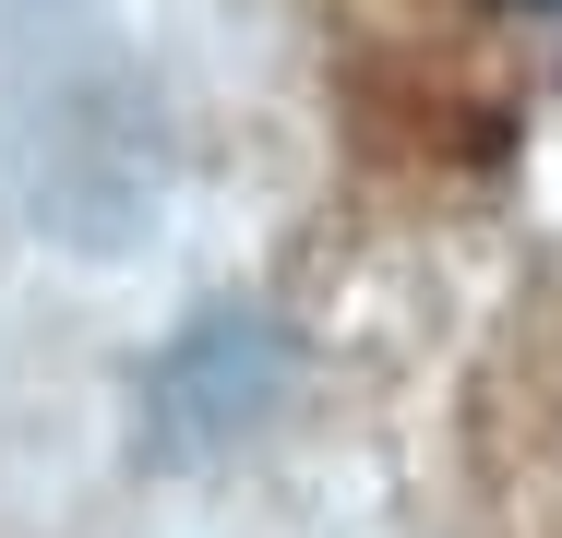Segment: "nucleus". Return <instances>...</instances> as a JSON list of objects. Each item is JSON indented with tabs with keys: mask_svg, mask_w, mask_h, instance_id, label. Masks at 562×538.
I'll return each instance as SVG.
<instances>
[{
	"mask_svg": "<svg viewBox=\"0 0 562 538\" xmlns=\"http://www.w3.org/2000/svg\"><path fill=\"white\" fill-rule=\"evenodd\" d=\"M515 12H562V0H515Z\"/></svg>",
	"mask_w": 562,
	"mask_h": 538,
	"instance_id": "nucleus-2",
	"label": "nucleus"
},
{
	"mask_svg": "<svg viewBox=\"0 0 562 538\" xmlns=\"http://www.w3.org/2000/svg\"><path fill=\"white\" fill-rule=\"evenodd\" d=\"M263 395H276V335L227 312V323H204L192 347H168V371H156V430L216 442V430H239Z\"/></svg>",
	"mask_w": 562,
	"mask_h": 538,
	"instance_id": "nucleus-1",
	"label": "nucleus"
}]
</instances>
